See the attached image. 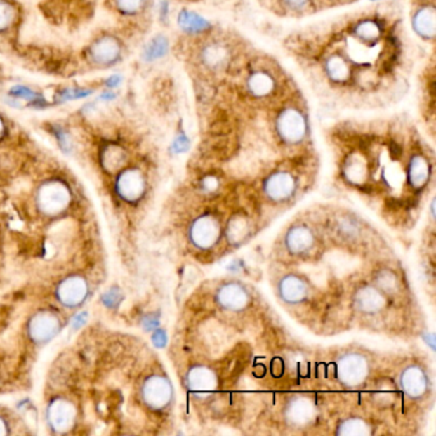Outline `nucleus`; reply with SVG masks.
<instances>
[{"label":"nucleus","instance_id":"obj_1","mask_svg":"<svg viewBox=\"0 0 436 436\" xmlns=\"http://www.w3.org/2000/svg\"><path fill=\"white\" fill-rule=\"evenodd\" d=\"M71 202L70 188L62 180L51 179L40 187L37 193L39 209L46 215L63 213Z\"/></svg>","mask_w":436,"mask_h":436},{"label":"nucleus","instance_id":"obj_2","mask_svg":"<svg viewBox=\"0 0 436 436\" xmlns=\"http://www.w3.org/2000/svg\"><path fill=\"white\" fill-rule=\"evenodd\" d=\"M141 393L143 402L149 407L152 409H163L172 401V384L161 375H152L145 380Z\"/></svg>","mask_w":436,"mask_h":436},{"label":"nucleus","instance_id":"obj_3","mask_svg":"<svg viewBox=\"0 0 436 436\" xmlns=\"http://www.w3.org/2000/svg\"><path fill=\"white\" fill-rule=\"evenodd\" d=\"M336 370L338 378L342 384L347 386L361 385L369 375V365L366 358L357 353L344 355L339 359Z\"/></svg>","mask_w":436,"mask_h":436},{"label":"nucleus","instance_id":"obj_4","mask_svg":"<svg viewBox=\"0 0 436 436\" xmlns=\"http://www.w3.org/2000/svg\"><path fill=\"white\" fill-rule=\"evenodd\" d=\"M220 224L211 215H204L196 219L190 229L192 244L201 250L211 249L220 238Z\"/></svg>","mask_w":436,"mask_h":436},{"label":"nucleus","instance_id":"obj_5","mask_svg":"<svg viewBox=\"0 0 436 436\" xmlns=\"http://www.w3.org/2000/svg\"><path fill=\"white\" fill-rule=\"evenodd\" d=\"M60 329L59 317L51 311H40L31 317L29 334L35 343H46L57 336Z\"/></svg>","mask_w":436,"mask_h":436},{"label":"nucleus","instance_id":"obj_6","mask_svg":"<svg viewBox=\"0 0 436 436\" xmlns=\"http://www.w3.org/2000/svg\"><path fill=\"white\" fill-rule=\"evenodd\" d=\"M277 128L280 137L286 143H298L306 136L308 124L300 112L294 109H286L279 115Z\"/></svg>","mask_w":436,"mask_h":436},{"label":"nucleus","instance_id":"obj_7","mask_svg":"<svg viewBox=\"0 0 436 436\" xmlns=\"http://www.w3.org/2000/svg\"><path fill=\"white\" fill-rule=\"evenodd\" d=\"M58 300L67 308H77L88 297V284L81 275L65 278L57 288Z\"/></svg>","mask_w":436,"mask_h":436},{"label":"nucleus","instance_id":"obj_8","mask_svg":"<svg viewBox=\"0 0 436 436\" xmlns=\"http://www.w3.org/2000/svg\"><path fill=\"white\" fill-rule=\"evenodd\" d=\"M48 422L55 432H67L76 421V408L65 398H55L48 407Z\"/></svg>","mask_w":436,"mask_h":436},{"label":"nucleus","instance_id":"obj_9","mask_svg":"<svg viewBox=\"0 0 436 436\" xmlns=\"http://www.w3.org/2000/svg\"><path fill=\"white\" fill-rule=\"evenodd\" d=\"M146 182L143 173L137 169L123 171L115 182V190L119 197L128 202L140 200L145 193Z\"/></svg>","mask_w":436,"mask_h":436},{"label":"nucleus","instance_id":"obj_10","mask_svg":"<svg viewBox=\"0 0 436 436\" xmlns=\"http://www.w3.org/2000/svg\"><path fill=\"white\" fill-rule=\"evenodd\" d=\"M296 190V179L291 173L277 172L265 180L264 191L269 200L283 202L288 200Z\"/></svg>","mask_w":436,"mask_h":436},{"label":"nucleus","instance_id":"obj_11","mask_svg":"<svg viewBox=\"0 0 436 436\" xmlns=\"http://www.w3.org/2000/svg\"><path fill=\"white\" fill-rule=\"evenodd\" d=\"M216 300H218V303L225 310L241 311L249 305L250 296L242 284L230 282V283L223 284L219 288L216 293Z\"/></svg>","mask_w":436,"mask_h":436},{"label":"nucleus","instance_id":"obj_12","mask_svg":"<svg viewBox=\"0 0 436 436\" xmlns=\"http://www.w3.org/2000/svg\"><path fill=\"white\" fill-rule=\"evenodd\" d=\"M91 59L96 65H110L121 55V45L112 36H103L93 44L90 49Z\"/></svg>","mask_w":436,"mask_h":436},{"label":"nucleus","instance_id":"obj_13","mask_svg":"<svg viewBox=\"0 0 436 436\" xmlns=\"http://www.w3.org/2000/svg\"><path fill=\"white\" fill-rule=\"evenodd\" d=\"M428 376L420 366L407 367L401 376V386L403 392L411 398H420L428 390Z\"/></svg>","mask_w":436,"mask_h":436},{"label":"nucleus","instance_id":"obj_14","mask_svg":"<svg viewBox=\"0 0 436 436\" xmlns=\"http://www.w3.org/2000/svg\"><path fill=\"white\" fill-rule=\"evenodd\" d=\"M279 293L288 303H298L308 296V283L298 275H286L280 282Z\"/></svg>","mask_w":436,"mask_h":436},{"label":"nucleus","instance_id":"obj_15","mask_svg":"<svg viewBox=\"0 0 436 436\" xmlns=\"http://www.w3.org/2000/svg\"><path fill=\"white\" fill-rule=\"evenodd\" d=\"M187 384L194 392H210L218 385V378L206 366H194L187 375Z\"/></svg>","mask_w":436,"mask_h":436},{"label":"nucleus","instance_id":"obj_16","mask_svg":"<svg viewBox=\"0 0 436 436\" xmlns=\"http://www.w3.org/2000/svg\"><path fill=\"white\" fill-rule=\"evenodd\" d=\"M314 234L303 225H297L288 232L286 238V249L294 255H302L314 246Z\"/></svg>","mask_w":436,"mask_h":436},{"label":"nucleus","instance_id":"obj_17","mask_svg":"<svg viewBox=\"0 0 436 436\" xmlns=\"http://www.w3.org/2000/svg\"><path fill=\"white\" fill-rule=\"evenodd\" d=\"M314 403L308 398H296L286 408V418L297 426L306 425L314 418Z\"/></svg>","mask_w":436,"mask_h":436},{"label":"nucleus","instance_id":"obj_18","mask_svg":"<svg viewBox=\"0 0 436 436\" xmlns=\"http://www.w3.org/2000/svg\"><path fill=\"white\" fill-rule=\"evenodd\" d=\"M408 180L414 188H421L426 185L430 177V165L421 155L411 159L407 169Z\"/></svg>","mask_w":436,"mask_h":436},{"label":"nucleus","instance_id":"obj_19","mask_svg":"<svg viewBox=\"0 0 436 436\" xmlns=\"http://www.w3.org/2000/svg\"><path fill=\"white\" fill-rule=\"evenodd\" d=\"M356 305L364 312L375 314L384 306V297L376 289H374L371 286H366L356 296Z\"/></svg>","mask_w":436,"mask_h":436},{"label":"nucleus","instance_id":"obj_20","mask_svg":"<svg viewBox=\"0 0 436 436\" xmlns=\"http://www.w3.org/2000/svg\"><path fill=\"white\" fill-rule=\"evenodd\" d=\"M414 29L418 35L432 37L435 35V11L434 8H422L414 18Z\"/></svg>","mask_w":436,"mask_h":436},{"label":"nucleus","instance_id":"obj_21","mask_svg":"<svg viewBox=\"0 0 436 436\" xmlns=\"http://www.w3.org/2000/svg\"><path fill=\"white\" fill-rule=\"evenodd\" d=\"M126 152L118 145H109L103 152V166L107 172H117L126 163Z\"/></svg>","mask_w":436,"mask_h":436},{"label":"nucleus","instance_id":"obj_22","mask_svg":"<svg viewBox=\"0 0 436 436\" xmlns=\"http://www.w3.org/2000/svg\"><path fill=\"white\" fill-rule=\"evenodd\" d=\"M325 71L331 81L342 84L350 77V67L344 62V59L339 55L330 58L325 63Z\"/></svg>","mask_w":436,"mask_h":436},{"label":"nucleus","instance_id":"obj_23","mask_svg":"<svg viewBox=\"0 0 436 436\" xmlns=\"http://www.w3.org/2000/svg\"><path fill=\"white\" fill-rule=\"evenodd\" d=\"M178 25L183 31L192 32V34L202 32V31L209 29L208 22L205 21L204 18H201L200 15H197L193 12H188V11H183L179 13Z\"/></svg>","mask_w":436,"mask_h":436},{"label":"nucleus","instance_id":"obj_24","mask_svg":"<svg viewBox=\"0 0 436 436\" xmlns=\"http://www.w3.org/2000/svg\"><path fill=\"white\" fill-rule=\"evenodd\" d=\"M251 93L256 96H266L272 93L274 87V81L267 73L258 72L250 79L249 82Z\"/></svg>","mask_w":436,"mask_h":436},{"label":"nucleus","instance_id":"obj_25","mask_svg":"<svg viewBox=\"0 0 436 436\" xmlns=\"http://www.w3.org/2000/svg\"><path fill=\"white\" fill-rule=\"evenodd\" d=\"M168 46H169L168 40L165 39L164 36H157L146 45L145 51H143V58L147 62H152L159 58L164 57L166 51H168Z\"/></svg>","mask_w":436,"mask_h":436},{"label":"nucleus","instance_id":"obj_26","mask_svg":"<svg viewBox=\"0 0 436 436\" xmlns=\"http://www.w3.org/2000/svg\"><path fill=\"white\" fill-rule=\"evenodd\" d=\"M371 432L370 426L359 418H348L339 426V435L362 436L369 435Z\"/></svg>","mask_w":436,"mask_h":436},{"label":"nucleus","instance_id":"obj_27","mask_svg":"<svg viewBox=\"0 0 436 436\" xmlns=\"http://www.w3.org/2000/svg\"><path fill=\"white\" fill-rule=\"evenodd\" d=\"M380 31H381V29H380L379 25L375 21H371V20L358 22L357 25H356V27H355L356 35H357L362 41H366V43L375 41V40L379 37L380 34H381Z\"/></svg>","mask_w":436,"mask_h":436},{"label":"nucleus","instance_id":"obj_28","mask_svg":"<svg viewBox=\"0 0 436 436\" xmlns=\"http://www.w3.org/2000/svg\"><path fill=\"white\" fill-rule=\"evenodd\" d=\"M9 95L17 98V99H22V100L29 101L32 103V105L35 107H44L46 105V101L44 100L43 96L39 95V93L32 91L31 88L26 86H22V85H17L11 88Z\"/></svg>","mask_w":436,"mask_h":436},{"label":"nucleus","instance_id":"obj_29","mask_svg":"<svg viewBox=\"0 0 436 436\" xmlns=\"http://www.w3.org/2000/svg\"><path fill=\"white\" fill-rule=\"evenodd\" d=\"M247 222L244 219H237L233 220V223L229 224L228 234L230 241L233 242H241L244 239V236L247 234Z\"/></svg>","mask_w":436,"mask_h":436},{"label":"nucleus","instance_id":"obj_30","mask_svg":"<svg viewBox=\"0 0 436 436\" xmlns=\"http://www.w3.org/2000/svg\"><path fill=\"white\" fill-rule=\"evenodd\" d=\"M15 8L6 0H0V31L7 29L15 20Z\"/></svg>","mask_w":436,"mask_h":436},{"label":"nucleus","instance_id":"obj_31","mask_svg":"<svg viewBox=\"0 0 436 436\" xmlns=\"http://www.w3.org/2000/svg\"><path fill=\"white\" fill-rule=\"evenodd\" d=\"M118 9L126 15H135L145 6V0H115Z\"/></svg>","mask_w":436,"mask_h":436},{"label":"nucleus","instance_id":"obj_32","mask_svg":"<svg viewBox=\"0 0 436 436\" xmlns=\"http://www.w3.org/2000/svg\"><path fill=\"white\" fill-rule=\"evenodd\" d=\"M93 93V90H84V88H65L63 90L60 95H59V101H70V100H79V99H84L87 98Z\"/></svg>","mask_w":436,"mask_h":436},{"label":"nucleus","instance_id":"obj_33","mask_svg":"<svg viewBox=\"0 0 436 436\" xmlns=\"http://www.w3.org/2000/svg\"><path fill=\"white\" fill-rule=\"evenodd\" d=\"M379 284L383 286L384 289H386V291H390V289H394V288L397 286V279H395V277H394L393 274H390V272L385 274V272H384V274L380 277Z\"/></svg>","mask_w":436,"mask_h":436},{"label":"nucleus","instance_id":"obj_34","mask_svg":"<svg viewBox=\"0 0 436 436\" xmlns=\"http://www.w3.org/2000/svg\"><path fill=\"white\" fill-rule=\"evenodd\" d=\"M188 140L185 136H179L174 143H173V149L176 152H182V151H186L188 149Z\"/></svg>","mask_w":436,"mask_h":436},{"label":"nucleus","instance_id":"obj_35","mask_svg":"<svg viewBox=\"0 0 436 436\" xmlns=\"http://www.w3.org/2000/svg\"><path fill=\"white\" fill-rule=\"evenodd\" d=\"M122 82V76L121 74H113L105 81V85L110 88L119 86V84Z\"/></svg>","mask_w":436,"mask_h":436},{"label":"nucleus","instance_id":"obj_36","mask_svg":"<svg viewBox=\"0 0 436 436\" xmlns=\"http://www.w3.org/2000/svg\"><path fill=\"white\" fill-rule=\"evenodd\" d=\"M154 343L159 345V347H161V345H164L165 342H166V336H165L164 333L163 331H157L155 334H154Z\"/></svg>","mask_w":436,"mask_h":436},{"label":"nucleus","instance_id":"obj_37","mask_svg":"<svg viewBox=\"0 0 436 436\" xmlns=\"http://www.w3.org/2000/svg\"><path fill=\"white\" fill-rule=\"evenodd\" d=\"M284 1L289 7L293 8V9H300L308 3V0H284Z\"/></svg>","mask_w":436,"mask_h":436},{"label":"nucleus","instance_id":"obj_38","mask_svg":"<svg viewBox=\"0 0 436 436\" xmlns=\"http://www.w3.org/2000/svg\"><path fill=\"white\" fill-rule=\"evenodd\" d=\"M8 432L7 423L6 421L3 420V418H0V435H6Z\"/></svg>","mask_w":436,"mask_h":436},{"label":"nucleus","instance_id":"obj_39","mask_svg":"<svg viewBox=\"0 0 436 436\" xmlns=\"http://www.w3.org/2000/svg\"><path fill=\"white\" fill-rule=\"evenodd\" d=\"M101 99H103V100H114L115 99V95L114 93H103V95H101Z\"/></svg>","mask_w":436,"mask_h":436},{"label":"nucleus","instance_id":"obj_40","mask_svg":"<svg viewBox=\"0 0 436 436\" xmlns=\"http://www.w3.org/2000/svg\"><path fill=\"white\" fill-rule=\"evenodd\" d=\"M4 122H3V119L0 118V138L3 136V133H4Z\"/></svg>","mask_w":436,"mask_h":436}]
</instances>
